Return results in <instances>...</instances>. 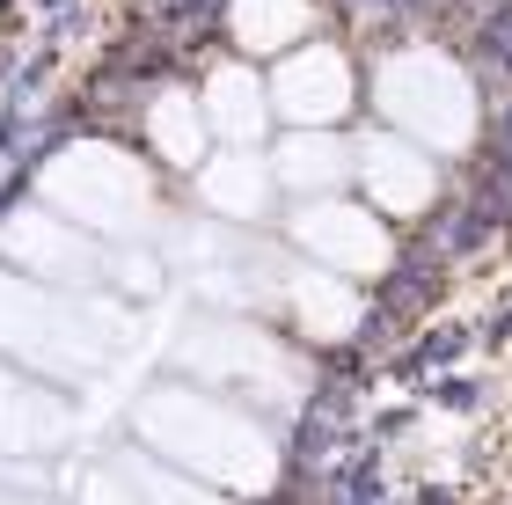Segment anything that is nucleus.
Instances as JSON below:
<instances>
[{
  "label": "nucleus",
  "instance_id": "nucleus-1",
  "mask_svg": "<svg viewBox=\"0 0 512 505\" xmlns=\"http://www.w3.org/2000/svg\"><path fill=\"white\" fill-rule=\"evenodd\" d=\"M132 432L154 447V462L198 476V484H220V491H271L278 484V440L242 403H227L220 388L161 381L139 396Z\"/></svg>",
  "mask_w": 512,
  "mask_h": 505
},
{
  "label": "nucleus",
  "instance_id": "nucleus-2",
  "mask_svg": "<svg viewBox=\"0 0 512 505\" xmlns=\"http://www.w3.org/2000/svg\"><path fill=\"white\" fill-rule=\"evenodd\" d=\"M374 110L388 118V132L432 154H461L483 125L476 81L461 74V59L432 52V44H388L374 59Z\"/></svg>",
  "mask_w": 512,
  "mask_h": 505
},
{
  "label": "nucleus",
  "instance_id": "nucleus-3",
  "mask_svg": "<svg viewBox=\"0 0 512 505\" xmlns=\"http://www.w3.org/2000/svg\"><path fill=\"white\" fill-rule=\"evenodd\" d=\"M37 191L52 213H66L74 227H88V235H147V227L161 220V198H154V169L139 162V154L110 147V140H74L59 147L52 162H44Z\"/></svg>",
  "mask_w": 512,
  "mask_h": 505
},
{
  "label": "nucleus",
  "instance_id": "nucleus-4",
  "mask_svg": "<svg viewBox=\"0 0 512 505\" xmlns=\"http://www.w3.org/2000/svg\"><path fill=\"white\" fill-rule=\"evenodd\" d=\"M103 330L110 323L96 308H81L74 293L37 286V279H22V271H0V352L8 359L74 381V374H96L103 366V344H110Z\"/></svg>",
  "mask_w": 512,
  "mask_h": 505
},
{
  "label": "nucleus",
  "instance_id": "nucleus-5",
  "mask_svg": "<svg viewBox=\"0 0 512 505\" xmlns=\"http://www.w3.org/2000/svg\"><path fill=\"white\" fill-rule=\"evenodd\" d=\"M286 242L337 279H388L395 271V227L366 198H344V191L300 198V213L286 220Z\"/></svg>",
  "mask_w": 512,
  "mask_h": 505
},
{
  "label": "nucleus",
  "instance_id": "nucleus-6",
  "mask_svg": "<svg viewBox=\"0 0 512 505\" xmlns=\"http://www.w3.org/2000/svg\"><path fill=\"white\" fill-rule=\"evenodd\" d=\"M176 366L198 374V388H249V396H300V359L256 323H191L176 344Z\"/></svg>",
  "mask_w": 512,
  "mask_h": 505
},
{
  "label": "nucleus",
  "instance_id": "nucleus-7",
  "mask_svg": "<svg viewBox=\"0 0 512 505\" xmlns=\"http://www.w3.org/2000/svg\"><path fill=\"white\" fill-rule=\"evenodd\" d=\"M264 88H271V118H286V125L337 132L359 110V66L330 37H308V44H293V52H278V74Z\"/></svg>",
  "mask_w": 512,
  "mask_h": 505
},
{
  "label": "nucleus",
  "instance_id": "nucleus-8",
  "mask_svg": "<svg viewBox=\"0 0 512 505\" xmlns=\"http://www.w3.org/2000/svg\"><path fill=\"white\" fill-rule=\"evenodd\" d=\"M0 257H8L22 279L37 286H59V293H88L103 279V249L88 227H74L66 213H52V205H22V213H8V227H0Z\"/></svg>",
  "mask_w": 512,
  "mask_h": 505
},
{
  "label": "nucleus",
  "instance_id": "nucleus-9",
  "mask_svg": "<svg viewBox=\"0 0 512 505\" xmlns=\"http://www.w3.org/2000/svg\"><path fill=\"white\" fill-rule=\"evenodd\" d=\"M352 176H359L366 205H374L388 227H410L417 213H432V198H439L432 147L403 140V132H366V140L352 147Z\"/></svg>",
  "mask_w": 512,
  "mask_h": 505
},
{
  "label": "nucleus",
  "instance_id": "nucleus-10",
  "mask_svg": "<svg viewBox=\"0 0 512 505\" xmlns=\"http://www.w3.org/2000/svg\"><path fill=\"white\" fill-rule=\"evenodd\" d=\"M278 301H286L293 330L308 344H344V337H359V323H366L359 279H337V271H322V264H293L286 279H278Z\"/></svg>",
  "mask_w": 512,
  "mask_h": 505
},
{
  "label": "nucleus",
  "instance_id": "nucleus-11",
  "mask_svg": "<svg viewBox=\"0 0 512 505\" xmlns=\"http://www.w3.org/2000/svg\"><path fill=\"white\" fill-rule=\"evenodd\" d=\"M191 176H198V205H205V213H220V220H235V227H256L271 213V198H278V176H271V162L256 147L205 154Z\"/></svg>",
  "mask_w": 512,
  "mask_h": 505
},
{
  "label": "nucleus",
  "instance_id": "nucleus-12",
  "mask_svg": "<svg viewBox=\"0 0 512 505\" xmlns=\"http://www.w3.org/2000/svg\"><path fill=\"white\" fill-rule=\"evenodd\" d=\"M198 110H205V132L227 147H256L264 140V125H271V88L264 74H256V59H227L205 74L198 88Z\"/></svg>",
  "mask_w": 512,
  "mask_h": 505
},
{
  "label": "nucleus",
  "instance_id": "nucleus-13",
  "mask_svg": "<svg viewBox=\"0 0 512 505\" xmlns=\"http://www.w3.org/2000/svg\"><path fill=\"white\" fill-rule=\"evenodd\" d=\"M271 176H278V191H293V198L344 191V183H352V147H344L337 132H322V125H293L271 154Z\"/></svg>",
  "mask_w": 512,
  "mask_h": 505
},
{
  "label": "nucleus",
  "instance_id": "nucleus-14",
  "mask_svg": "<svg viewBox=\"0 0 512 505\" xmlns=\"http://www.w3.org/2000/svg\"><path fill=\"white\" fill-rule=\"evenodd\" d=\"M227 37L242 59H278L315 37V0H227Z\"/></svg>",
  "mask_w": 512,
  "mask_h": 505
},
{
  "label": "nucleus",
  "instance_id": "nucleus-15",
  "mask_svg": "<svg viewBox=\"0 0 512 505\" xmlns=\"http://www.w3.org/2000/svg\"><path fill=\"white\" fill-rule=\"evenodd\" d=\"M59 440H66L59 396H44V388H30L22 374L0 366V454H44Z\"/></svg>",
  "mask_w": 512,
  "mask_h": 505
},
{
  "label": "nucleus",
  "instance_id": "nucleus-16",
  "mask_svg": "<svg viewBox=\"0 0 512 505\" xmlns=\"http://www.w3.org/2000/svg\"><path fill=\"white\" fill-rule=\"evenodd\" d=\"M139 132H147V154L161 169H198L205 162V110L191 88H161V96L147 103V118H139Z\"/></svg>",
  "mask_w": 512,
  "mask_h": 505
},
{
  "label": "nucleus",
  "instance_id": "nucleus-17",
  "mask_svg": "<svg viewBox=\"0 0 512 505\" xmlns=\"http://www.w3.org/2000/svg\"><path fill=\"white\" fill-rule=\"evenodd\" d=\"M132 476H139V498L147 505H235L220 484H198V476H183L169 462H132Z\"/></svg>",
  "mask_w": 512,
  "mask_h": 505
},
{
  "label": "nucleus",
  "instance_id": "nucleus-18",
  "mask_svg": "<svg viewBox=\"0 0 512 505\" xmlns=\"http://www.w3.org/2000/svg\"><path fill=\"white\" fill-rule=\"evenodd\" d=\"M81 505H147V498H139V476H132V462H125V469H88Z\"/></svg>",
  "mask_w": 512,
  "mask_h": 505
}]
</instances>
